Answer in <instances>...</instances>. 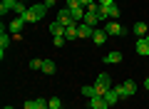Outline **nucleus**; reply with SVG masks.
<instances>
[{"label":"nucleus","mask_w":149,"mask_h":109,"mask_svg":"<svg viewBox=\"0 0 149 109\" xmlns=\"http://www.w3.org/2000/svg\"><path fill=\"white\" fill-rule=\"evenodd\" d=\"M77 32H80V37H92L95 35V27L87 25V22H80V25H77Z\"/></svg>","instance_id":"9d476101"},{"label":"nucleus","mask_w":149,"mask_h":109,"mask_svg":"<svg viewBox=\"0 0 149 109\" xmlns=\"http://www.w3.org/2000/svg\"><path fill=\"white\" fill-rule=\"evenodd\" d=\"M104 32H107V35H124V32H122V25H119L117 20H109V22H107V25H104Z\"/></svg>","instance_id":"423d86ee"},{"label":"nucleus","mask_w":149,"mask_h":109,"mask_svg":"<svg viewBox=\"0 0 149 109\" xmlns=\"http://www.w3.org/2000/svg\"><path fill=\"white\" fill-rule=\"evenodd\" d=\"M134 50H137V55H147V57H149V42H147V37H139L137 45H134Z\"/></svg>","instance_id":"6e6552de"},{"label":"nucleus","mask_w":149,"mask_h":109,"mask_svg":"<svg viewBox=\"0 0 149 109\" xmlns=\"http://www.w3.org/2000/svg\"><path fill=\"white\" fill-rule=\"evenodd\" d=\"M102 97L107 99V104H109V107H114V104H117L119 99H122V97H119V94H117V89H114V87H112V89H107V92L102 94Z\"/></svg>","instance_id":"0eeeda50"},{"label":"nucleus","mask_w":149,"mask_h":109,"mask_svg":"<svg viewBox=\"0 0 149 109\" xmlns=\"http://www.w3.org/2000/svg\"><path fill=\"white\" fill-rule=\"evenodd\" d=\"M65 8L74 10V8H80V0H65Z\"/></svg>","instance_id":"5701e85b"},{"label":"nucleus","mask_w":149,"mask_h":109,"mask_svg":"<svg viewBox=\"0 0 149 109\" xmlns=\"http://www.w3.org/2000/svg\"><path fill=\"white\" fill-rule=\"evenodd\" d=\"M42 74H52L55 72V62L52 60H42V69H40Z\"/></svg>","instance_id":"f3484780"},{"label":"nucleus","mask_w":149,"mask_h":109,"mask_svg":"<svg viewBox=\"0 0 149 109\" xmlns=\"http://www.w3.org/2000/svg\"><path fill=\"white\" fill-rule=\"evenodd\" d=\"M107 32L104 30H95V35H92V40H95V45H104V40H107Z\"/></svg>","instance_id":"2eb2a0df"},{"label":"nucleus","mask_w":149,"mask_h":109,"mask_svg":"<svg viewBox=\"0 0 149 109\" xmlns=\"http://www.w3.org/2000/svg\"><path fill=\"white\" fill-rule=\"evenodd\" d=\"M65 37H67V40H77V37H80V32H77V25H70L67 30H65Z\"/></svg>","instance_id":"a211bd4d"},{"label":"nucleus","mask_w":149,"mask_h":109,"mask_svg":"<svg viewBox=\"0 0 149 109\" xmlns=\"http://www.w3.org/2000/svg\"><path fill=\"white\" fill-rule=\"evenodd\" d=\"M50 32H52V35H65V27L60 25L57 20H52V22H50Z\"/></svg>","instance_id":"6ab92c4d"},{"label":"nucleus","mask_w":149,"mask_h":109,"mask_svg":"<svg viewBox=\"0 0 149 109\" xmlns=\"http://www.w3.org/2000/svg\"><path fill=\"white\" fill-rule=\"evenodd\" d=\"M45 12H47V8H45V3H37V5H30L27 8V12L22 17H25V22H40L45 17Z\"/></svg>","instance_id":"f257e3e1"},{"label":"nucleus","mask_w":149,"mask_h":109,"mask_svg":"<svg viewBox=\"0 0 149 109\" xmlns=\"http://www.w3.org/2000/svg\"><path fill=\"white\" fill-rule=\"evenodd\" d=\"M82 94H85L87 99L97 97V89H95V84H85V87H82Z\"/></svg>","instance_id":"aec40b11"},{"label":"nucleus","mask_w":149,"mask_h":109,"mask_svg":"<svg viewBox=\"0 0 149 109\" xmlns=\"http://www.w3.org/2000/svg\"><path fill=\"white\" fill-rule=\"evenodd\" d=\"M122 62V52H109L104 55V65H119Z\"/></svg>","instance_id":"9b49d317"},{"label":"nucleus","mask_w":149,"mask_h":109,"mask_svg":"<svg viewBox=\"0 0 149 109\" xmlns=\"http://www.w3.org/2000/svg\"><path fill=\"white\" fill-rule=\"evenodd\" d=\"M65 40H67L65 35H55V37H52V45H55V47H62V45H65Z\"/></svg>","instance_id":"412c9836"},{"label":"nucleus","mask_w":149,"mask_h":109,"mask_svg":"<svg viewBox=\"0 0 149 109\" xmlns=\"http://www.w3.org/2000/svg\"><path fill=\"white\" fill-rule=\"evenodd\" d=\"M147 42H149V32H147Z\"/></svg>","instance_id":"c85d7f7f"},{"label":"nucleus","mask_w":149,"mask_h":109,"mask_svg":"<svg viewBox=\"0 0 149 109\" xmlns=\"http://www.w3.org/2000/svg\"><path fill=\"white\" fill-rule=\"evenodd\" d=\"M92 3H95V0H80V5H82V8H87V5H92Z\"/></svg>","instance_id":"a878e982"},{"label":"nucleus","mask_w":149,"mask_h":109,"mask_svg":"<svg viewBox=\"0 0 149 109\" xmlns=\"http://www.w3.org/2000/svg\"><path fill=\"white\" fill-rule=\"evenodd\" d=\"M100 5H114V0H97Z\"/></svg>","instance_id":"393cba45"},{"label":"nucleus","mask_w":149,"mask_h":109,"mask_svg":"<svg viewBox=\"0 0 149 109\" xmlns=\"http://www.w3.org/2000/svg\"><path fill=\"white\" fill-rule=\"evenodd\" d=\"M114 84H112V77L109 74H97V82H95V89H97V94H104L107 89H112Z\"/></svg>","instance_id":"20e7f679"},{"label":"nucleus","mask_w":149,"mask_h":109,"mask_svg":"<svg viewBox=\"0 0 149 109\" xmlns=\"http://www.w3.org/2000/svg\"><path fill=\"white\" fill-rule=\"evenodd\" d=\"M8 45H10V35H5V27H3V35H0V57H5Z\"/></svg>","instance_id":"f8f14e48"},{"label":"nucleus","mask_w":149,"mask_h":109,"mask_svg":"<svg viewBox=\"0 0 149 109\" xmlns=\"http://www.w3.org/2000/svg\"><path fill=\"white\" fill-rule=\"evenodd\" d=\"M50 102V109H62V102H60L57 97H52V99H47Z\"/></svg>","instance_id":"4be33fe9"},{"label":"nucleus","mask_w":149,"mask_h":109,"mask_svg":"<svg viewBox=\"0 0 149 109\" xmlns=\"http://www.w3.org/2000/svg\"><path fill=\"white\" fill-rule=\"evenodd\" d=\"M15 8H17V0H3V3H0V12H3V15L10 12V10H15Z\"/></svg>","instance_id":"ddd939ff"},{"label":"nucleus","mask_w":149,"mask_h":109,"mask_svg":"<svg viewBox=\"0 0 149 109\" xmlns=\"http://www.w3.org/2000/svg\"><path fill=\"white\" fill-rule=\"evenodd\" d=\"M30 69H42V60H30Z\"/></svg>","instance_id":"b1692460"},{"label":"nucleus","mask_w":149,"mask_h":109,"mask_svg":"<svg viewBox=\"0 0 149 109\" xmlns=\"http://www.w3.org/2000/svg\"><path fill=\"white\" fill-rule=\"evenodd\" d=\"M144 87H147V89H149V77H147V79H144Z\"/></svg>","instance_id":"cd10ccee"},{"label":"nucleus","mask_w":149,"mask_h":109,"mask_svg":"<svg viewBox=\"0 0 149 109\" xmlns=\"http://www.w3.org/2000/svg\"><path fill=\"white\" fill-rule=\"evenodd\" d=\"M90 109H109V104H107V99L102 94H97V97L90 99Z\"/></svg>","instance_id":"39448f33"},{"label":"nucleus","mask_w":149,"mask_h":109,"mask_svg":"<svg viewBox=\"0 0 149 109\" xmlns=\"http://www.w3.org/2000/svg\"><path fill=\"white\" fill-rule=\"evenodd\" d=\"M3 109H13V107H3Z\"/></svg>","instance_id":"c756f323"},{"label":"nucleus","mask_w":149,"mask_h":109,"mask_svg":"<svg viewBox=\"0 0 149 109\" xmlns=\"http://www.w3.org/2000/svg\"><path fill=\"white\" fill-rule=\"evenodd\" d=\"M55 20H57L60 25L65 27V30H67L70 25H77V22L72 20V10H70V8H60V10H57V17H55Z\"/></svg>","instance_id":"7ed1b4c3"},{"label":"nucleus","mask_w":149,"mask_h":109,"mask_svg":"<svg viewBox=\"0 0 149 109\" xmlns=\"http://www.w3.org/2000/svg\"><path fill=\"white\" fill-rule=\"evenodd\" d=\"M22 25H25V17H22V15H17L15 20L10 22V32H13V35H20V30H22Z\"/></svg>","instance_id":"1a4fd4ad"},{"label":"nucleus","mask_w":149,"mask_h":109,"mask_svg":"<svg viewBox=\"0 0 149 109\" xmlns=\"http://www.w3.org/2000/svg\"><path fill=\"white\" fill-rule=\"evenodd\" d=\"M114 89H117V94H119L122 99H127V97H132V94L137 92V82H134V79H124V82L117 84Z\"/></svg>","instance_id":"f03ea898"},{"label":"nucleus","mask_w":149,"mask_h":109,"mask_svg":"<svg viewBox=\"0 0 149 109\" xmlns=\"http://www.w3.org/2000/svg\"><path fill=\"white\" fill-rule=\"evenodd\" d=\"M132 30H134V35H139V37H147V25H144V22H134V27H132Z\"/></svg>","instance_id":"dca6fc26"},{"label":"nucleus","mask_w":149,"mask_h":109,"mask_svg":"<svg viewBox=\"0 0 149 109\" xmlns=\"http://www.w3.org/2000/svg\"><path fill=\"white\" fill-rule=\"evenodd\" d=\"M45 8H47V10H50V8H55V0H45Z\"/></svg>","instance_id":"bb28decb"},{"label":"nucleus","mask_w":149,"mask_h":109,"mask_svg":"<svg viewBox=\"0 0 149 109\" xmlns=\"http://www.w3.org/2000/svg\"><path fill=\"white\" fill-rule=\"evenodd\" d=\"M82 22H87V25L97 27V22H100V15H97V12H92V10H87V12H85V20H82Z\"/></svg>","instance_id":"4468645a"}]
</instances>
